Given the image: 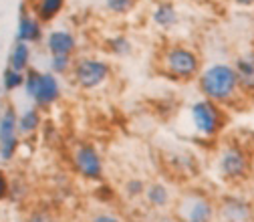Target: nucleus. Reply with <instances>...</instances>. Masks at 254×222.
Returning <instances> with one entry per match:
<instances>
[{"label":"nucleus","instance_id":"1","mask_svg":"<svg viewBox=\"0 0 254 222\" xmlns=\"http://www.w3.org/2000/svg\"><path fill=\"white\" fill-rule=\"evenodd\" d=\"M204 67V57L198 47L184 41H168L155 51L153 69L155 75L176 85L196 83Z\"/></svg>","mask_w":254,"mask_h":222},{"label":"nucleus","instance_id":"2","mask_svg":"<svg viewBox=\"0 0 254 222\" xmlns=\"http://www.w3.org/2000/svg\"><path fill=\"white\" fill-rule=\"evenodd\" d=\"M196 89L200 93V97L226 107L228 111L236 109L246 101L240 91L232 61L218 59V61L204 63V67L196 79Z\"/></svg>","mask_w":254,"mask_h":222},{"label":"nucleus","instance_id":"3","mask_svg":"<svg viewBox=\"0 0 254 222\" xmlns=\"http://www.w3.org/2000/svg\"><path fill=\"white\" fill-rule=\"evenodd\" d=\"M228 123H230L228 109L204 97L190 101L180 115V125L186 128L188 136L204 142L220 140L222 134L226 132Z\"/></svg>","mask_w":254,"mask_h":222},{"label":"nucleus","instance_id":"4","mask_svg":"<svg viewBox=\"0 0 254 222\" xmlns=\"http://www.w3.org/2000/svg\"><path fill=\"white\" fill-rule=\"evenodd\" d=\"M113 77H115V69L109 59L85 53L75 57L69 81L81 93H99L113 81Z\"/></svg>","mask_w":254,"mask_h":222},{"label":"nucleus","instance_id":"5","mask_svg":"<svg viewBox=\"0 0 254 222\" xmlns=\"http://www.w3.org/2000/svg\"><path fill=\"white\" fill-rule=\"evenodd\" d=\"M216 172L226 184H242L252 172V151L240 140H226L216 153Z\"/></svg>","mask_w":254,"mask_h":222},{"label":"nucleus","instance_id":"6","mask_svg":"<svg viewBox=\"0 0 254 222\" xmlns=\"http://www.w3.org/2000/svg\"><path fill=\"white\" fill-rule=\"evenodd\" d=\"M218 202L202 188H186L172 204V214L178 222H216Z\"/></svg>","mask_w":254,"mask_h":222},{"label":"nucleus","instance_id":"7","mask_svg":"<svg viewBox=\"0 0 254 222\" xmlns=\"http://www.w3.org/2000/svg\"><path fill=\"white\" fill-rule=\"evenodd\" d=\"M24 95L33 101L35 107H39L41 111H49L53 109L61 99H63V81L61 77L53 75L51 71H39L35 67H30L24 73Z\"/></svg>","mask_w":254,"mask_h":222},{"label":"nucleus","instance_id":"8","mask_svg":"<svg viewBox=\"0 0 254 222\" xmlns=\"http://www.w3.org/2000/svg\"><path fill=\"white\" fill-rule=\"evenodd\" d=\"M73 170L87 182L105 180V162L99 148L91 142H79L71 151Z\"/></svg>","mask_w":254,"mask_h":222},{"label":"nucleus","instance_id":"9","mask_svg":"<svg viewBox=\"0 0 254 222\" xmlns=\"http://www.w3.org/2000/svg\"><path fill=\"white\" fill-rule=\"evenodd\" d=\"M20 149L18 136V111L12 103H6L0 111V160L12 162Z\"/></svg>","mask_w":254,"mask_h":222},{"label":"nucleus","instance_id":"10","mask_svg":"<svg viewBox=\"0 0 254 222\" xmlns=\"http://www.w3.org/2000/svg\"><path fill=\"white\" fill-rule=\"evenodd\" d=\"M147 18L155 30H160L164 35H172L182 26L184 12L174 0H153L147 10Z\"/></svg>","mask_w":254,"mask_h":222},{"label":"nucleus","instance_id":"11","mask_svg":"<svg viewBox=\"0 0 254 222\" xmlns=\"http://www.w3.org/2000/svg\"><path fill=\"white\" fill-rule=\"evenodd\" d=\"M43 47L49 53V57H53V55L77 57L79 55V37L69 26H57V28H51L45 35Z\"/></svg>","mask_w":254,"mask_h":222},{"label":"nucleus","instance_id":"12","mask_svg":"<svg viewBox=\"0 0 254 222\" xmlns=\"http://www.w3.org/2000/svg\"><path fill=\"white\" fill-rule=\"evenodd\" d=\"M45 24L30 12L28 2H24L20 6V14H18V26H16V41L18 43H26V45H41L45 41Z\"/></svg>","mask_w":254,"mask_h":222},{"label":"nucleus","instance_id":"13","mask_svg":"<svg viewBox=\"0 0 254 222\" xmlns=\"http://www.w3.org/2000/svg\"><path fill=\"white\" fill-rule=\"evenodd\" d=\"M254 208L240 196H224L218 200L216 220L218 222H252Z\"/></svg>","mask_w":254,"mask_h":222},{"label":"nucleus","instance_id":"14","mask_svg":"<svg viewBox=\"0 0 254 222\" xmlns=\"http://www.w3.org/2000/svg\"><path fill=\"white\" fill-rule=\"evenodd\" d=\"M232 65L238 77L240 91L244 95V99H254V49L238 53L232 59Z\"/></svg>","mask_w":254,"mask_h":222},{"label":"nucleus","instance_id":"15","mask_svg":"<svg viewBox=\"0 0 254 222\" xmlns=\"http://www.w3.org/2000/svg\"><path fill=\"white\" fill-rule=\"evenodd\" d=\"M143 200L153 210H166V208H172V204L176 200V194L172 192V188L166 182L155 180V182H151V184L145 186Z\"/></svg>","mask_w":254,"mask_h":222},{"label":"nucleus","instance_id":"16","mask_svg":"<svg viewBox=\"0 0 254 222\" xmlns=\"http://www.w3.org/2000/svg\"><path fill=\"white\" fill-rule=\"evenodd\" d=\"M28 8L45 26L55 22L67 8V0H30Z\"/></svg>","mask_w":254,"mask_h":222},{"label":"nucleus","instance_id":"17","mask_svg":"<svg viewBox=\"0 0 254 222\" xmlns=\"http://www.w3.org/2000/svg\"><path fill=\"white\" fill-rule=\"evenodd\" d=\"M43 111L35 105H30L18 113V136L22 138H35L43 130Z\"/></svg>","mask_w":254,"mask_h":222},{"label":"nucleus","instance_id":"18","mask_svg":"<svg viewBox=\"0 0 254 222\" xmlns=\"http://www.w3.org/2000/svg\"><path fill=\"white\" fill-rule=\"evenodd\" d=\"M8 67L26 73L30 67H33V47L26 45V43L14 41L10 55H8Z\"/></svg>","mask_w":254,"mask_h":222},{"label":"nucleus","instance_id":"19","mask_svg":"<svg viewBox=\"0 0 254 222\" xmlns=\"http://www.w3.org/2000/svg\"><path fill=\"white\" fill-rule=\"evenodd\" d=\"M103 49H105L107 55H111V57H115V59H125V57H131V55H133L135 45H133V41L127 37V35L119 33V35L109 37V39L103 43Z\"/></svg>","mask_w":254,"mask_h":222},{"label":"nucleus","instance_id":"20","mask_svg":"<svg viewBox=\"0 0 254 222\" xmlns=\"http://www.w3.org/2000/svg\"><path fill=\"white\" fill-rule=\"evenodd\" d=\"M137 4H139V0H103L105 12H109L111 16H117V18L129 16L131 12H135Z\"/></svg>","mask_w":254,"mask_h":222},{"label":"nucleus","instance_id":"21","mask_svg":"<svg viewBox=\"0 0 254 222\" xmlns=\"http://www.w3.org/2000/svg\"><path fill=\"white\" fill-rule=\"evenodd\" d=\"M73 61L75 57H65V55H53L49 57V71L61 79H69L71 69H73Z\"/></svg>","mask_w":254,"mask_h":222},{"label":"nucleus","instance_id":"22","mask_svg":"<svg viewBox=\"0 0 254 222\" xmlns=\"http://www.w3.org/2000/svg\"><path fill=\"white\" fill-rule=\"evenodd\" d=\"M22 85H24V73L6 67L4 73H2V89L6 93H14V91L22 89Z\"/></svg>","mask_w":254,"mask_h":222},{"label":"nucleus","instance_id":"23","mask_svg":"<svg viewBox=\"0 0 254 222\" xmlns=\"http://www.w3.org/2000/svg\"><path fill=\"white\" fill-rule=\"evenodd\" d=\"M145 182L141 178H129L125 184H123V194L127 200H137V198H143V192H145Z\"/></svg>","mask_w":254,"mask_h":222},{"label":"nucleus","instance_id":"24","mask_svg":"<svg viewBox=\"0 0 254 222\" xmlns=\"http://www.w3.org/2000/svg\"><path fill=\"white\" fill-rule=\"evenodd\" d=\"M89 222H125L119 214H115V212H109V210H103V212H95L91 218H89Z\"/></svg>","mask_w":254,"mask_h":222},{"label":"nucleus","instance_id":"25","mask_svg":"<svg viewBox=\"0 0 254 222\" xmlns=\"http://www.w3.org/2000/svg\"><path fill=\"white\" fill-rule=\"evenodd\" d=\"M8 196H10V178L0 168V202H4Z\"/></svg>","mask_w":254,"mask_h":222},{"label":"nucleus","instance_id":"26","mask_svg":"<svg viewBox=\"0 0 254 222\" xmlns=\"http://www.w3.org/2000/svg\"><path fill=\"white\" fill-rule=\"evenodd\" d=\"M26 222H53V220H51L49 212H45V210H37V212H33V214L26 218Z\"/></svg>","mask_w":254,"mask_h":222},{"label":"nucleus","instance_id":"27","mask_svg":"<svg viewBox=\"0 0 254 222\" xmlns=\"http://www.w3.org/2000/svg\"><path fill=\"white\" fill-rule=\"evenodd\" d=\"M238 10H254V0H228Z\"/></svg>","mask_w":254,"mask_h":222},{"label":"nucleus","instance_id":"28","mask_svg":"<svg viewBox=\"0 0 254 222\" xmlns=\"http://www.w3.org/2000/svg\"><path fill=\"white\" fill-rule=\"evenodd\" d=\"M184 2H190V4H204L208 0H184Z\"/></svg>","mask_w":254,"mask_h":222}]
</instances>
